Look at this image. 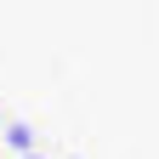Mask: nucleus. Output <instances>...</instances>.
Here are the masks:
<instances>
[{
  "instance_id": "2",
  "label": "nucleus",
  "mask_w": 159,
  "mask_h": 159,
  "mask_svg": "<svg viewBox=\"0 0 159 159\" xmlns=\"http://www.w3.org/2000/svg\"><path fill=\"white\" fill-rule=\"evenodd\" d=\"M23 159H46V153H40V148H34V153H23Z\"/></svg>"
},
{
  "instance_id": "1",
  "label": "nucleus",
  "mask_w": 159,
  "mask_h": 159,
  "mask_svg": "<svg viewBox=\"0 0 159 159\" xmlns=\"http://www.w3.org/2000/svg\"><path fill=\"white\" fill-rule=\"evenodd\" d=\"M0 136H6V148H11L17 159H23V153H34V142H40V136H34V125H23V119H6V125H0Z\"/></svg>"
},
{
  "instance_id": "3",
  "label": "nucleus",
  "mask_w": 159,
  "mask_h": 159,
  "mask_svg": "<svg viewBox=\"0 0 159 159\" xmlns=\"http://www.w3.org/2000/svg\"><path fill=\"white\" fill-rule=\"evenodd\" d=\"M0 125H6V119H0Z\"/></svg>"
}]
</instances>
